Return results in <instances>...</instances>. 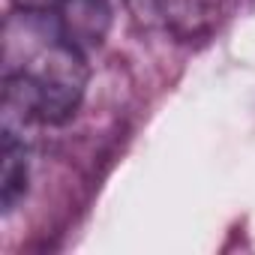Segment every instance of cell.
I'll use <instances>...</instances> for the list:
<instances>
[{
	"label": "cell",
	"mask_w": 255,
	"mask_h": 255,
	"mask_svg": "<svg viewBox=\"0 0 255 255\" xmlns=\"http://www.w3.org/2000/svg\"><path fill=\"white\" fill-rule=\"evenodd\" d=\"M84 54L54 21L15 9L3 24V111L24 123L69 120L90 78Z\"/></svg>",
	"instance_id": "cell-1"
},
{
	"label": "cell",
	"mask_w": 255,
	"mask_h": 255,
	"mask_svg": "<svg viewBox=\"0 0 255 255\" xmlns=\"http://www.w3.org/2000/svg\"><path fill=\"white\" fill-rule=\"evenodd\" d=\"M27 192V144L6 123L0 138V204L9 213Z\"/></svg>",
	"instance_id": "cell-3"
},
{
	"label": "cell",
	"mask_w": 255,
	"mask_h": 255,
	"mask_svg": "<svg viewBox=\"0 0 255 255\" xmlns=\"http://www.w3.org/2000/svg\"><path fill=\"white\" fill-rule=\"evenodd\" d=\"M12 6L21 12L54 21L84 51L102 45V39L111 27V3L108 0H12Z\"/></svg>",
	"instance_id": "cell-2"
}]
</instances>
